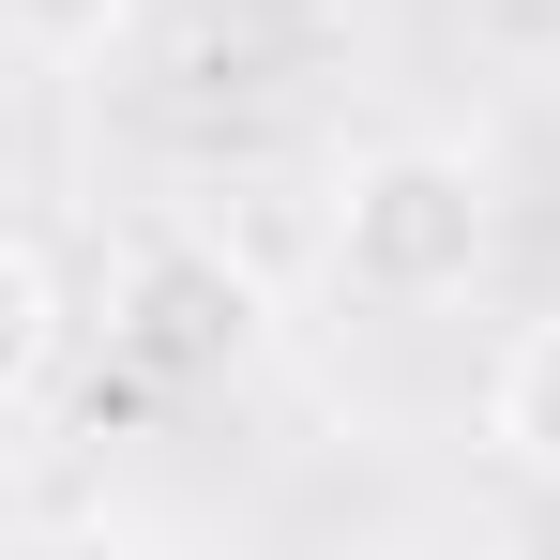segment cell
<instances>
[{"mask_svg":"<svg viewBox=\"0 0 560 560\" xmlns=\"http://www.w3.org/2000/svg\"><path fill=\"white\" fill-rule=\"evenodd\" d=\"M318 258L349 303H469L500 258V167L469 137H364L318 197Z\"/></svg>","mask_w":560,"mask_h":560,"instance_id":"cell-1","label":"cell"},{"mask_svg":"<svg viewBox=\"0 0 560 560\" xmlns=\"http://www.w3.org/2000/svg\"><path fill=\"white\" fill-rule=\"evenodd\" d=\"M106 349L167 394H228L273 349V288H258V258H228V228L152 212V228L106 243Z\"/></svg>","mask_w":560,"mask_h":560,"instance_id":"cell-2","label":"cell"},{"mask_svg":"<svg viewBox=\"0 0 560 560\" xmlns=\"http://www.w3.org/2000/svg\"><path fill=\"white\" fill-rule=\"evenodd\" d=\"M485 455L560 500V318L500 334V364H485Z\"/></svg>","mask_w":560,"mask_h":560,"instance_id":"cell-3","label":"cell"},{"mask_svg":"<svg viewBox=\"0 0 560 560\" xmlns=\"http://www.w3.org/2000/svg\"><path fill=\"white\" fill-rule=\"evenodd\" d=\"M61 334H77V303H61V258H46L31 228H0V409H31V394L61 378Z\"/></svg>","mask_w":560,"mask_h":560,"instance_id":"cell-4","label":"cell"},{"mask_svg":"<svg viewBox=\"0 0 560 560\" xmlns=\"http://www.w3.org/2000/svg\"><path fill=\"white\" fill-rule=\"evenodd\" d=\"M137 15H152V0H0V46H15V61H106Z\"/></svg>","mask_w":560,"mask_h":560,"instance_id":"cell-5","label":"cell"}]
</instances>
